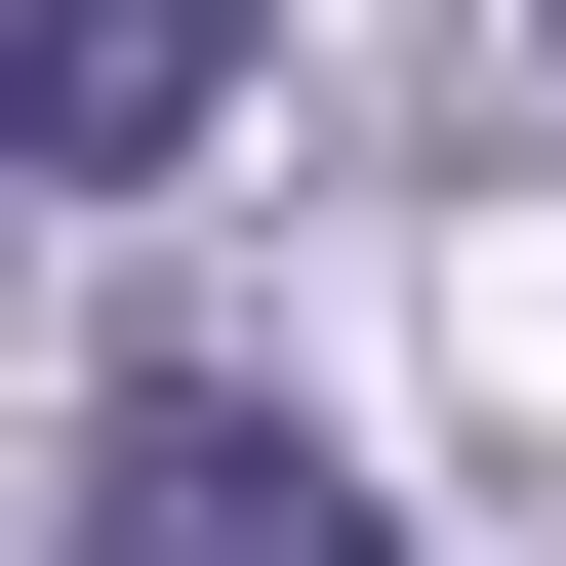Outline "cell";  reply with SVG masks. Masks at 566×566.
<instances>
[{"label":"cell","mask_w":566,"mask_h":566,"mask_svg":"<svg viewBox=\"0 0 566 566\" xmlns=\"http://www.w3.org/2000/svg\"><path fill=\"white\" fill-rule=\"evenodd\" d=\"M41 566H405L365 446H283V405H122L82 485H41Z\"/></svg>","instance_id":"6da1fadb"},{"label":"cell","mask_w":566,"mask_h":566,"mask_svg":"<svg viewBox=\"0 0 566 566\" xmlns=\"http://www.w3.org/2000/svg\"><path fill=\"white\" fill-rule=\"evenodd\" d=\"M243 41H283V0H0V202L202 163V122H243Z\"/></svg>","instance_id":"7a4b0ae2"}]
</instances>
